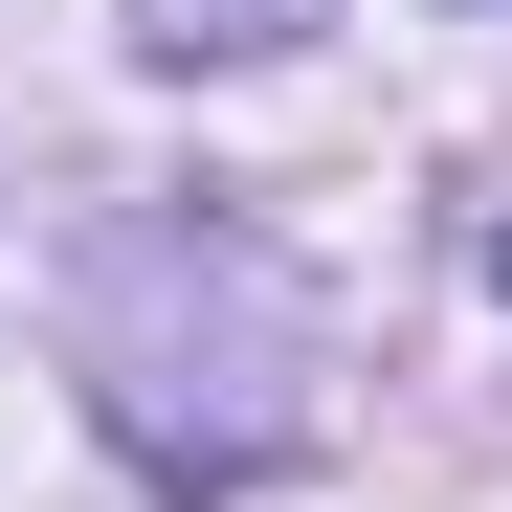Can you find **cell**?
I'll return each mask as SVG.
<instances>
[{"instance_id": "1", "label": "cell", "mask_w": 512, "mask_h": 512, "mask_svg": "<svg viewBox=\"0 0 512 512\" xmlns=\"http://www.w3.org/2000/svg\"><path fill=\"white\" fill-rule=\"evenodd\" d=\"M490 268H512V245H490Z\"/></svg>"}]
</instances>
